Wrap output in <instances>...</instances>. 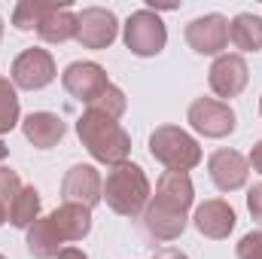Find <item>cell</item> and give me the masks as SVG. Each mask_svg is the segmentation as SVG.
I'll use <instances>...</instances> for the list:
<instances>
[{"label": "cell", "mask_w": 262, "mask_h": 259, "mask_svg": "<svg viewBox=\"0 0 262 259\" xmlns=\"http://www.w3.org/2000/svg\"><path fill=\"white\" fill-rule=\"evenodd\" d=\"M149 153L156 162H162L168 171H189L201 162V146L195 137H189L177 125H162L149 134Z\"/></svg>", "instance_id": "obj_4"}, {"label": "cell", "mask_w": 262, "mask_h": 259, "mask_svg": "<svg viewBox=\"0 0 262 259\" xmlns=\"http://www.w3.org/2000/svg\"><path fill=\"white\" fill-rule=\"evenodd\" d=\"M192 180L183 171H165L156 183V195L143 210V229L159 241H174L186 229V210L192 207Z\"/></svg>", "instance_id": "obj_1"}, {"label": "cell", "mask_w": 262, "mask_h": 259, "mask_svg": "<svg viewBox=\"0 0 262 259\" xmlns=\"http://www.w3.org/2000/svg\"><path fill=\"white\" fill-rule=\"evenodd\" d=\"M116 15L104 6H89L76 15V40L85 49H107L116 40Z\"/></svg>", "instance_id": "obj_8"}, {"label": "cell", "mask_w": 262, "mask_h": 259, "mask_svg": "<svg viewBox=\"0 0 262 259\" xmlns=\"http://www.w3.org/2000/svg\"><path fill=\"white\" fill-rule=\"evenodd\" d=\"M259 113H262V101H259Z\"/></svg>", "instance_id": "obj_33"}, {"label": "cell", "mask_w": 262, "mask_h": 259, "mask_svg": "<svg viewBox=\"0 0 262 259\" xmlns=\"http://www.w3.org/2000/svg\"><path fill=\"white\" fill-rule=\"evenodd\" d=\"M61 195L67 204H82L92 210L104 198V180L92 165H73L61 183Z\"/></svg>", "instance_id": "obj_11"}, {"label": "cell", "mask_w": 262, "mask_h": 259, "mask_svg": "<svg viewBox=\"0 0 262 259\" xmlns=\"http://www.w3.org/2000/svg\"><path fill=\"white\" fill-rule=\"evenodd\" d=\"M55 259H89V256H85L79 247H64V250H61V253H58Z\"/></svg>", "instance_id": "obj_29"}, {"label": "cell", "mask_w": 262, "mask_h": 259, "mask_svg": "<svg viewBox=\"0 0 262 259\" xmlns=\"http://www.w3.org/2000/svg\"><path fill=\"white\" fill-rule=\"evenodd\" d=\"M186 43L195 49L198 55H216L229 46V21L216 12L201 15L195 21H189L186 28Z\"/></svg>", "instance_id": "obj_12"}, {"label": "cell", "mask_w": 262, "mask_h": 259, "mask_svg": "<svg viewBox=\"0 0 262 259\" xmlns=\"http://www.w3.org/2000/svg\"><path fill=\"white\" fill-rule=\"evenodd\" d=\"M55 79V61L46 49H25L12 61V85L18 89H46Z\"/></svg>", "instance_id": "obj_9"}, {"label": "cell", "mask_w": 262, "mask_h": 259, "mask_svg": "<svg viewBox=\"0 0 262 259\" xmlns=\"http://www.w3.org/2000/svg\"><path fill=\"white\" fill-rule=\"evenodd\" d=\"M247 207H250V213H253V220L262 223V183H256L250 195H247Z\"/></svg>", "instance_id": "obj_26"}, {"label": "cell", "mask_w": 262, "mask_h": 259, "mask_svg": "<svg viewBox=\"0 0 262 259\" xmlns=\"http://www.w3.org/2000/svg\"><path fill=\"white\" fill-rule=\"evenodd\" d=\"M61 82H64L67 92L76 101H82V104H95L110 85L104 67L95 64V61H73V64H67V70L61 73Z\"/></svg>", "instance_id": "obj_7"}, {"label": "cell", "mask_w": 262, "mask_h": 259, "mask_svg": "<svg viewBox=\"0 0 262 259\" xmlns=\"http://www.w3.org/2000/svg\"><path fill=\"white\" fill-rule=\"evenodd\" d=\"M21 189V180H18V174L12 171V168H0V201L9 207L12 204V198L18 195Z\"/></svg>", "instance_id": "obj_24"}, {"label": "cell", "mask_w": 262, "mask_h": 259, "mask_svg": "<svg viewBox=\"0 0 262 259\" xmlns=\"http://www.w3.org/2000/svg\"><path fill=\"white\" fill-rule=\"evenodd\" d=\"M0 37H3V21H0Z\"/></svg>", "instance_id": "obj_32"}, {"label": "cell", "mask_w": 262, "mask_h": 259, "mask_svg": "<svg viewBox=\"0 0 262 259\" xmlns=\"http://www.w3.org/2000/svg\"><path fill=\"white\" fill-rule=\"evenodd\" d=\"M37 34L46 43H67L76 37V15L70 12V3H52L43 21L37 25Z\"/></svg>", "instance_id": "obj_17"}, {"label": "cell", "mask_w": 262, "mask_h": 259, "mask_svg": "<svg viewBox=\"0 0 262 259\" xmlns=\"http://www.w3.org/2000/svg\"><path fill=\"white\" fill-rule=\"evenodd\" d=\"M0 259H6V256H0Z\"/></svg>", "instance_id": "obj_34"}, {"label": "cell", "mask_w": 262, "mask_h": 259, "mask_svg": "<svg viewBox=\"0 0 262 259\" xmlns=\"http://www.w3.org/2000/svg\"><path fill=\"white\" fill-rule=\"evenodd\" d=\"M152 259H189L183 250H177V247H165V250H159V253H152Z\"/></svg>", "instance_id": "obj_27"}, {"label": "cell", "mask_w": 262, "mask_h": 259, "mask_svg": "<svg viewBox=\"0 0 262 259\" xmlns=\"http://www.w3.org/2000/svg\"><path fill=\"white\" fill-rule=\"evenodd\" d=\"M76 134L82 140V146L92 153V159L104 162V165H122L128 162L131 153V137L116 119L98 113V110H85L76 122Z\"/></svg>", "instance_id": "obj_2"}, {"label": "cell", "mask_w": 262, "mask_h": 259, "mask_svg": "<svg viewBox=\"0 0 262 259\" xmlns=\"http://www.w3.org/2000/svg\"><path fill=\"white\" fill-rule=\"evenodd\" d=\"M21 131H25V137H28L37 149H49V146H55V143L64 137V122H61V116L40 110V113H31V116L21 122Z\"/></svg>", "instance_id": "obj_16"}, {"label": "cell", "mask_w": 262, "mask_h": 259, "mask_svg": "<svg viewBox=\"0 0 262 259\" xmlns=\"http://www.w3.org/2000/svg\"><path fill=\"white\" fill-rule=\"evenodd\" d=\"M207 171H210V180L220 192H235L247 183L250 162L238 149H216L207 159Z\"/></svg>", "instance_id": "obj_10"}, {"label": "cell", "mask_w": 262, "mask_h": 259, "mask_svg": "<svg viewBox=\"0 0 262 259\" xmlns=\"http://www.w3.org/2000/svg\"><path fill=\"white\" fill-rule=\"evenodd\" d=\"M186 119L204 137H226V134L235 131V113H232V107L226 101H216V98H198V101H192Z\"/></svg>", "instance_id": "obj_6"}, {"label": "cell", "mask_w": 262, "mask_h": 259, "mask_svg": "<svg viewBox=\"0 0 262 259\" xmlns=\"http://www.w3.org/2000/svg\"><path fill=\"white\" fill-rule=\"evenodd\" d=\"M89 110H98V113H104V116H110V119H119V116L125 113V95H122V89H116V85L110 82L107 92H104L95 104H89Z\"/></svg>", "instance_id": "obj_23"}, {"label": "cell", "mask_w": 262, "mask_h": 259, "mask_svg": "<svg viewBox=\"0 0 262 259\" xmlns=\"http://www.w3.org/2000/svg\"><path fill=\"white\" fill-rule=\"evenodd\" d=\"M49 223L61 241H82L92 229V210L82 204H67L64 201L58 210L49 213Z\"/></svg>", "instance_id": "obj_15"}, {"label": "cell", "mask_w": 262, "mask_h": 259, "mask_svg": "<svg viewBox=\"0 0 262 259\" xmlns=\"http://www.w3.org/2000/svg\"><path fill=\"white\" fill-rule=\"evenodd\" d=\"M18 125V95L9 79H0V134Z\"/></svg>", "instance_id": "obj_22"}, {"label": "cell", "mask_w": 262, "mask_h": 259, "mask_svg": "<svg viewBox=\"0 0 262 259\" xmlns=\"http://www.w3.org/2000/svg\"><path fill=\"white\" fill-rule=\"evenodd\" d=\"M195 229L204 238H229V232L235 229V210L229 201L223 198H210L195 210Z\"/></svg>", "instance_id": "obj_14"}, {"label": "cell", "mask_w": 262, "mask_h": 259, "mask_svg": "<svg viewBox=\"0 0 262 259\" xmlns=\"http://www.w3.org/2000/svg\"><path fill=\"white\" fill-rule=\"evenodd\" d=\"M238 259H262V232H247L238 241Z\"/></svg>", "instance_id": "obj_25"}, {"label": "cell", "mask_w": 262, "mask_h": 259, "mask_svg": "<svg viewBox=\"0 0 262 259\" xmlns=\"http://www.w3.org/2000/svg\"><path fill=\"white\" fill-rule=\"evenodd\" d=\"M49 6H52V3H46V0H21V3L15 6V12H12V25H15L18 31H37V25H40L43 15L49 12Z\"/></svg>", "instance_id": "obj_21"}, {"label": "cell", "mask_w": 262, "mask_h": 259, "mask_svg": "<svg viewBox=\"0 0 262 259\" xmlns=\"http://www.w3.org/2000/svg\"><path fill=\"white\" fill-rule=\"evenodd\" d=\"M229 43L241 52L262 49V18L253 12H241L229 21Z\"/></svg>", "instance_id": "obj_18"}, {"label": "cell", "mask_w": 262, "mask_h": 259, "mask_svg": "<svg viewBox=\"0 0 262 259\" xmlns=\"http://www.w3.org/2000/svg\"><path fill=\"white\" fill-rule=\"evenodd\" d=\"M210 89L220 98H238L250 79V67L241 55H220L210 64Z\"/></svg>", "instance_id": "obj_13"}, {"label": "cell", "mask_w": 262, "mask_h": 259, "mask_svg": "<svg viewBox=\"0 0 262 259\" xmlns=\"http://www.w3.org/2000/svg\"><path fill=\"white\" fill-rule=\"evenodd\" d=\"M6 153H9V149H6V143H3V140H0V162H3V159H6Z\"/></svg>", "instance_id": "obj_31"}, {"label": "cell", "mask_w": 262, "mask_h": 259, "mask_svg": "<svg viewBox=\"0 0 262 259\" xmlns=\"http://www.w3.org/2000/svg\"><path fill=\"white\" fill-rule=\"evenodd\" d=\"M6 220H9V207H6V204H3V201H0V226H3V223H6Z\"/></svg>", "instance_id": "obj_30"}, {"label": "cell", "mask_w": 262, "mask_h": 259, "mask_svg": "<svg viewBox=\"0 0 262 259\" xmlns=\"http://www.w3.org/2000/svg\"><path fill=\"white\" fill-rule=\"evenodd\" d=\"M61 244H64V241H61V238H58V232L52 229L49 217L37 220V223L28 229V250H31L37 259H55L61 250H64Z\"/></svg>", "instance_id": "obj_19"}, {"label": "cell", "mask_w": 262, "mask_h": 259, "mask_svg": "<svg viewBox=\"0 0 262 259\" xmlns=\"http://www.w3.org/2000/svg\"><path fill=\"white\" fill-rule=\"evenodd\" d=\"M104 198L119 217H140L149 204V180L143 168L134 162L113 165L104 180Z\"/></svg>", "instance_id": "obj_3"}, {"label": "cell", "mask_w": 262, "mask_h": 259, "mask_svg": "<svg viewBox=\"0 0 262 259\" xmlns=\"http://www.w3.org/2000/svg\"><path fill=\"white\" fill-rule=\"evenodd\" d=\"M247 162L253 165V171H259V174H262V140L250 149V159H247Z\"/></svg>", "instance_id": "obj_28"}, {"label": "cell", "mask_w": 262, "mask_h": 259, "mask_svg": "<svg viewBox=\"0 0 262 259\" xmlns=\"http://www.w3.org/2000/svg\"><path fill=\"white\" fill-rule=\"evenodd\" d=\"M165 43H168V31H165L159 12H152V9L131 12V18L125 21V46L134 55H140V58L159 55L165 49Z\"/></svg>", "instance_id": "obj_5"}, {"label": "cell", "mask_w": 262, "mask_h": 259, "mask_svg": "<svg viewBox=\"0 0 262 259\" xmlns=\"http://www.w3.org/2000/svg\"><path fill=\"white\" fill-rule=\"evenodd\" d=\"M40 220V192L34 186H21L9 204V223L15 229H31Z\"/></svg>", "instance_id": "obj_20"}]
</instances>
